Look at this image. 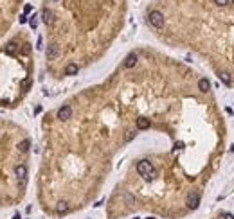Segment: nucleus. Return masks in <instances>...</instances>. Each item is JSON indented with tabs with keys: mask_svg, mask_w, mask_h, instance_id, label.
<instances>
[{
	"mask_svg": "<svg viewBox=\"0 0 234 219\" xmlns=\"http://www.w3.org/2000/svg\"><path fill=\"white\" fill-rule=\"evenodd\" d=\"M137 173H139L140 176H144L146 180H151V178H153V174H155L153 165H151L148 160H142V162H139V163H137Z\"/></svg>",
	"mask_w": 234,
	"mask_h": 219,
	"instance_id": "obj_1",
	"label": "nucleus"
},
{
	"mask_svg": "<svg viewBox=\"0 0 234 219\" xmlns=\"http://www.w3.org/2000/svg\"><path fill=\"white\" fill-rule=\"evenodd\" d=\"M148 22L151 23L155 29H160V27H164V15H162L160 11H150Z\"/></svg>",
	"mask_w": 234,
	"mask_h": 219,
	"instance_id": "obj_2",
	"label": "nucleus"
},
{
	"mask_svg": "<svg viewBox=\"0 0 234 219\" xmlns=\"http://www.w3.org/2000/svg\"><path fill=\"white\" fill-rule=\"evenodd\" d=\"M186 205H187V208H191V210H196L198 205H200V196H198L196 192H191L189 196H187V199H186Z\"/></svg>",
	"mask_w": 234,
	"mask_h": 219,
	"instance_id": "obj_3",
	"label": "nucleus"
},
{
	"mask_svg": "<svg viewBox=\"0 0 234 219\" xmlns=\"http://www.w3.org/2000/svg\"><path fill=\"white\" fill-rule=\"evenodd\" d=\"M45 54H47V59H49V61H54V59L59 56V47L56 43H51L47 47V52H45Z\"/></svg>",
	"mask_w": 234,
	"mask_h": 219,
	"instance_id": "obj_4",
	"label": "nucleus"
},
{
	"mask_svg": "<svg viewBox=\"0 0 234 219\" xmlns=\"http://www.w3.org/2000/svg\"><path fill=\"white\" fill-rule=\"evenodd\" d=\"M137 61H139V56L135 52H130L125 58V68H133V66L137 65Z\"/></svg>",
	"mask_w": 234,
	"mask_h": 219,
	"instance_id": "obj_5",
	"label": "nucleus"
},
{
	"mask_svg": "<svg viewBox=\"0 0 234 219\" xmlns=\"http://www.w3.org/2000/svg\"><path fill=\"white\" fill-rule=\"evenodd\" d=\"M72 117V108L70 106H61L58 110V119L59 120H67V119Z\"/></svg>",
	"mask_w": 234,
	"mask_h": 219,
	"instance_id": "obj_6",
	"label": "nucleus"
},
{
	"mask_svg": "<svg viewBox=\"0 0 234 219\" xmlns=\"http://www.w3.org/2000/svg\"><path fill=\"white\" fill-rule=\"evenodd\" d=\"M198 90H200V92H204V94H207V92L211 90V81L205 79V77H202V79L198 81Z\"/></svg>",
	"mask_w": 234,
	"mask_h": 219,
	"instance_id": "obj_7",
	"label": "nucleus"
},
{
	"mask_svg": "<svg viewBox=\"0 0 234 219\" xmlns=\"http://www.w3.org/2000/svg\"><path fill=\"white\" fill-rule=\"evenodd\" d=\"M15 174L18 176V180H22V182H25V178H27V167H25V165H16V169H15Z\"/></svg>",
	"mask_w": 234,
	"mask_h": 219,
	"instance_id": "obj_8",
	"label": "nucleus"
},
{
	"mask_svg": "<svg viewBox=\"0 0 234 219\" xmlns=\"http://www.w3.org/2000/svg\"><path fill=\"white\" fill-rule=\"evenodd\" d=\"M42 20H43V23H47V25H51L52 23V11H49V9H43L42 11Z\"/></svg>",
	"mask_w": 234,
	"mask_h": 219,
	"instance_id": "obj_9",
	"label": "nucleus"
},
{
	"mask_svg": "<svg viewBox=\"0 0 234 219\" xmlns=\"http://www.w3.org/2000/svg\"><path fill=\"white\" fill-rule=\"evenodd\" d=\"M78 70H79V66L76 65V63H69L67 68H65V74H67V75H76Z\"/></svg>",
	"mask_w": 234,
	"mask_h": 219,
	"instance_id": "obj_10",
	"label": "nucleus"
},
{
	"mask_svg": "<svg viewBox=\"0 0 234 219\" xmlns=\"http://www.w3.org/2000/svg\"><path fill=\"white\" fill-rule=\"evenodd\" d=\"M56 212H58L59 216H63V214H67V212H69V205H67L65 201H59V203L56 205Z\"/></svg>",
	"mask_w": 234,
	"mask_h": 219,
	"instance_id": "obj_11",
	"label": "nucleus"
},
{
	"mask_svg": "<svg viewBox=\"0 0 234 219\" xmlns=\"http://www.w3.org/2000/svg\"><path fill=\"white\" fill-rule=\"evenodd\" d=\"M29 146H31V142H29V139H23L20 144H18V149L22 151V153H27L29 151Z\"/></svg>",
	"mask_w": 234,
	"mask_h": 219,
	"instance_id": "obj_12",
	"label": "nucleus"
},
{
	"mask_svg": "<svg viewBox=\"0 0 234 219\" xmlns=\"http://www.w3.org/2000/svg\"><path fill=\"white\" fill-rule=\"evenodd\" d=\"M148 128H150L148 119H137V129H148Z\"/></svg>",
	"mask_w": 234,
	"mask_h": 219,
	"instance_id": "obj_13",
	"label": "nucleus"
},
{
	"mask_svg": "<svg viewBox=\"0 0 234 219\" xmlns=\"http://www.w3.org/2000/svg\"><path fill=\"white\" fill-rule=\"evenodd\" d=\"M15 51H16V41H9V43L6 45V52H8V54H13Z\"/></svg>",
	"mask_w": 234,
	"mask_h": 219,
	"instance_id": "obj_14",
	"label": "nucleus"
},
{
	"mask_svg": "<svg viewBox=\"0 0 234 219\" xmlns=\"http://www.w3.org/2000/svg\"><path fill=\"white\" fill-rule=\"evenodd\" d=\"M135 135H137V131H135V129H130V131L126 133L125 142H130V140H133V139H135Z\"/></svg>",
	"mask_w": 234,
	"mask_h": 219,
	"instance_id": "obj_15",
	"label": "nucleus"
},
{
	"mask_svg": "<svg viewBox=\"0 0 234 219\" xmlns=\"http://www.w3.org/2000/svg\"><path fill=\"white\" fill-rule=\"evenodd\" d=\"M220 79H221V83H225V85H231V75L229 74H220Z\"/></svg>",
	"mask_w": 234,
	"mask_h": 219,
	"instance_id": "obj_16",
	"label": "nucleus"
},
{
	"mask_svg": "<svg viewBox=\"0 0 234 219\" xmlns=\"http://www.w3.org/2000/svg\"><path fill=\"white\" fill-rule=\"evenodd\" d=\"M125 199H126V203H128V205H133V203H135V199H133L132 194H125Z\"/></svg>",
	"mask_w": 234,
	"mask_h": 219,
	"instance_id": "obj_17",
	"label": "nucleus"
},
{
	"mask_svg": "<svg viewBox=\"0 0 234 219\" xmlns=\"http://www.w3.org/2000/svg\"><path fill=\"white\" fill-rule=\"evenodd\" d=\"M29 23H31V27H33V29H36V16H33Z\"/></svg>",
	"mask_w": 234,
	"mask_h": 219,
	"instance_id": "obj_18",
	"label": "nucleus"
},
{
	"mask_svg": "<svg viewBox=\"0 0 234 219\" xmlns=\"http://www.w3.org/2000/svg\"><path fill=\"white\" fill-rule=\"evenodd\" d=\"M214 4H218V6H225V4H229V0H214Z\"/></svg>",
	"mask_w": 234,
	"mask_h": 219,
	"instance_id": "obj_19",
	"label": "nucleus"
},
{
	"mask_svg": "<svg viewBox=\"0 0 234 219\" xmlns=\"http://www.w3.org/2000/svg\"><path fill=\"white\" fill-rule=\"evenodd\" d=\"M223 217H225V219H234V216H232V214H231V212H227V214H225V216H223Z\"/></svg>",
	"mask_w": 234,
	"mask_h": 219,
	"instance_id": "obj_20",
	"label": "nucleus"
},
{
	"mask_svg": "<svg viewBox=\"0 0 234 219\" xmlns=\"http://www.w3.org/2000/svg\"><path fill=\"white\" fill-rule=\"evenodd\" d=\"M20 22H22V23H25V22H27V18H25V15H22V16H20Z\"/></svg>",
	"mask_w": 234,
	"mask_h": 219,
	"instance_id": "obj_21",
	"label": "nucleus"
},
{
	"mask_svg": "<svg viewBox=\"0 0 234 219\" xmlns=\"http://www.w3.org/2000/svg\"><path fill=\"white\" fill-rule=\"evenodd\" d=\"M180 147H184L182 142H176V144H175V149H180Z\"/></svg>",
	"mask_w": 234,
	"mask_h": 219,
	"instance_id": "obj_22",
	"label": "nucleus"
},
{
	"mask_svg": "<svg viewBox=\"0 0 234 219\" xmlns=\"http://www.w3.org/2000/svg\"><path fill=\"white\" fill-rule=\"evenodd\" d=\"M51 2H56V0H51Z\"/></svg>",
	"mask_w": 234,
	"mask_h": 219,
	"instance_id": "obj_23",
	"label": "nucleus"
},
{
	"mask_svg": "<svg viewBox=\"0 0 234 219\" xmlns=\"http://www.w3.org/2000/svg\"><path fill=\"white\" fill-rule=\"evenodd\" d=\"M231 2H232V4H234V0H231Z\"/></svg>",
	"mask_w": 234,
	"mask_h": 219,
	"instance_id": "obj_24",
	"label": "nucleus"
}]
</instances>
